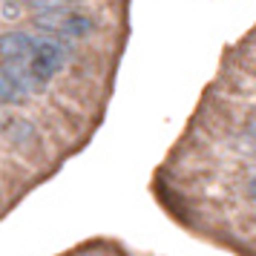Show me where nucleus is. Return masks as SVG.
<instances>
[{"label": "nucleus", "mask_w": 256, "mask_h": 256, "mask_svg": "<svg viewBox=\"0 0 256 256\" xmlns=\"http://www.w3.org/2000/svg\"><path fill=\"white\" fill-rule=\"evenodd\" d=\"M66 64V46L60 44L58 38H44L35 40V49L26 60V70L32 72V78L40 84H46L49 78H55Z\"/></svg>", "instance_id": "obj_1"}, {"label": "nucleus", "mask_w": 256, "mask_h": 256, "mask_svg": "<svg viewBox=\"0 0 256 256\" xmlns=\"http://www.w3.org/2000/svg\"><path fill=\"white\" fill-rule=\"evenodd\" d=\"M3 132H6V141H9L12 147H18L20 152H29V150L38 147V130H35V124H29L26 118H12Z\"/></svg>", "instance_id": "obj_3"}, {"label": "nucleus", "mask_w": 256, "mask_h": 256, "mask_svg": "<svg viewBox=\"0 0 256 256\" xmlns=\"http://www.w3.org/2000/svg\"><path fill=\"white\" fill-rule=\"evenodd\" d=\"M32 49H35V38L26 35V32H6L0 38V60H3V66L26 64Z\"/></svg>", "instance_id": "obj_2"}, {"label": "nucleus", "mask_w": 256, "mask_h": 256, "mask_svg": "<svg viewBox=\"0 0 256 256\" xmlns=\"http://www.w3.org/2000/svg\"><path fill=\"white\" fill-rule=\"evenodd\" d=\"M24 101H26L24 90L18 86V81L9 75L6 66H0V104H24Z\"/></svg>", "instance_id": "obj_4"}, {"label": "nucleus", "mask_w": 256, "mask_h": 256, "mask_svg": "<svg viewBox=\"0 0 256 256\" xmlns=\"http://www.w3.org/2000/svg\"><path fill=\"white\" fill-rule=\"evenodd\" d=\"M29 9L35 14H55V12H66L70 0H29Z\"/></svg>", "instance_id": "obj_5"}]
</instances>
